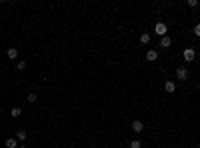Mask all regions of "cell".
Masks as SVG:
<instances>
[{
	"instance_id": "cell-1",
	"label": "cell",
	"mask_w": 200,
	"mask_h": 148,
	"mask_svg": "<svg viewBox=\"0 0 200 148\" xmlns=\"http://www.w3.org/2000/svg\"><path fill=\"white\" fill-rule=\"evenodd\" d=\"M154 32H156L158 36L162 38V36H166V32H168V26H166L164 22H158L156 26H154Z\"/></svg>"
},
{
	"instance_id": "cell-2",
	"label": "cell",
	"mask_w": 200,
	"mask_h": 148,
	"mask_svg": "<svg viewBox=\"0 0 200 148\" xmlns=\"http://www.w3.org/2000/svg\"><path fill=\"white\" fill-rule=\"evenodd\" d=\"M194 58H196V50H194V48H186V50H184V60H186V62H192Z\"/></svg>"
},
{
	"instance_id": "cell-3",
	"label": "cell",
	"mask_w": 200,
	"mask_h": 148,
	"mask_svg": "<svg viewBox=\"0 0 200 148\" xmlns=\"http://www.w3.org/2000/svg\"><path fill=\"white\" fill-rule=\"evenodd\" d=\"M176 78H178V80H188V70H186L184 66H180L176 70Z\"/></svg>"
},
{
	"instance_id": "cell-4",
	"label": "cell",
	"mask_w": 200,
	"mask_h": 148,
	"mask_svg": "<svg viewBox=\"0 0 200 148\" xmlns=\"http://www.w3.org/2000/svg\"><path fill=\"white\" fill-rule=\"evenodd\" d=\"M146 60H148V62H156V60H158V52L154 50V48H150V50L146 52Z\"/></svg>"
},
{
	"instance_id": "cell-5",
	"label": "cell",
	"mask_w": 200,
	"mask_h": 148,
	"mask_svg": "<svg viewBox=\"0 0 200 148\" xmlns=\"http://www.w3.org/2000/svg\"><path fill=\"white\" fill-rule=\"evenodd\" d=\"M164 90H166L168 94H174V90H176V84H174L172 80H166V82H164Z\"/></svg>"
},
{
	"instance_id": "cell-6",
	"label": "cell",
	"mask_w": 200,
	"mask_h": 148,
	"mask_svg": "<svg viewBox=\"0 0 200 148\" xmlns=\"http://www.w3.org/2000/svg\"><path fill=\"white\" fill-rule=\"evenodd\" d=\"M132 130H134L136 134H138V132H142V130H144L142 120H134V122H132Z\"/></svg>"
},
{
	"instance_id": "cell-7",
	"label": "cell",
	"mask_w": 200,
	"mask_h": 148,
	"mask_svg": "<svg viewBox=\"0 0 200 148\" xmlns=\"http://www.w3.org/2000/svg\"><path fill=\"white\" fill-rule=\"evenodd\" d=\"M26 136H28V134H26V130H18V132H16V136H14V138L18 140L20 144H22L24 140H26Z\"/></svg>"
},
{
	"instance_id": "cell-8",
	"label": "cell",
	"mask_w": 200,
	"mask_h": 148,
	"mask_svg": "<svg viewBox=\"0 0 200 148\" xmlns=\"http://www.w3.org/2000/svg\"><path fill=\"white\" fill-rule=\"evenodd\" d=\"M170 44H172V40L168 36H162L160 38V48H170Z\"/></svg>"
},
{
	"instance_id": "cell-9",
	"label": "cell",
	"mask_w": 200,
	"mask_h": 148,
	"mask_svg": "<svg viewBox=\"0 0 200 148\" xmlns=\"http://www.w3.org/2000/svg\"><path fill=\"white\" fill-rule=\"evenodd\" d=\"M4 144H6V148H18V144H20V142H18L16 138H8Z\"/></svg>"
},
{
	"instance_id": "cell-10",
	"label": "cell",
	"mask_w": 200,
	"mask_h": 148,
	"mask_svg": "<svg viewBox=\"0 0 200 148\" xmlns=\"http://www.w3.org/2000/svg\"><path fill=\"white\" fill-rule=\"evenodd\" d=\"M6 54H8L10 60H14V58H18V48H8V52H6Z\"/></svg>"
},
{
	"instance_id": "cell-11",
	"label": "cell",
	"mask_w": 200,
	"mask_h": 148,
	"mask_svg": "<svg viewBox=\"0 0 200 148\" xmlns=\"http://www.w3.org/2000/svg\"><path fill=\"white\" fill-rule=\"evenodd\" d=\"M20 114H22V108H20V106H14V108L10 110V116H12V118H18Z\"/></svg>"
},
{
	"instance_id": "cell-12",
	"label": "cell",
	"mask_w": 200,
	"mask_h": 148,
	"mask_svg": "<svg viewBox=\"0 0 200 148\" xmlns=\"http://www.w3.org/2000/svg\"><path fill=\"white\" fill-rule=\"evenodd\" d=\"M140 42H142V44H148V42H150V34H148V32H142V34H140Z\"/></svg>"
},
{
	"instance_id": "cell-13",
	"label": "cell",
	"mask_w": 200,
	"mask_h": 148,
	"mask_svg": "<svg viewBox=\"0 0 200 148\" xmlns=\"http://www.w3.org/2000/svg\"><path fill=\"white\" fill-rule=\"evenodd\" d=\"M128 146H130V148H140V146H142V142H140V140H132Z\"/></svg>"
},
{
	"instance_id": "cell-14",
	"label": "cell",
	"mask_w": 200,
	"mask_h": 148,
	"mask_svg": "<svg viewBox=\"0 0 200 148\" xmlns=\"http://www.w3.org/2000/svg\"><path fill=\"white\" fill-rule=\"evenodd\" d=\"M24 68H26V62H24V60H20V62L16 64V70H24Z\"/></svg>"
},
{
	"instance_id": "cell-15",
	"label": "cell",
	"mask_w": 200,
	"mask_h": 148,
	"mask_svg": "<svg viewBox=\"0 0 200 148\" xmlns=\"http://www.w3.org/2000/svg\"><path fill=\"white\" fill-rule=\"evenodd\" d=\"M188 6L190 8H198V0H188Z\"/></svg>"
},
{
	"instance_id": "cell-16",
	"label": "cell",
	"mask_w": 200,
	"mask_h": 148,
	"mask_svg": "<svg viewBox=\"0 0 200 148\" xmlns=\"http://www.w3.org/2000/svg\"><path fill=\"white\" fill-rule=\"evenodd\" d=\"M36 98H38V96L34 94V92H30V94H28V102H36Z\"/></svg>"
},
{
	"instance_id": "cell-17",
	"label": "cell",
	"mask_w": 200,
	"mask_h": 148,
	"mask_svg": "<svg viewBox=\"0 0 200 148\" xmlns=\"http://www.w3.org/2000/svg\"><path fill=\"white\" fill-rule=\"evenodd\" d=\"M194 34H196V36H200V24H196V26H194Z\"/></svg>"
},
{
	"instance_id": "cell-18",
	"label": "cell",
	"mask_w": 200,
	"mask_h": 148,
	"mask_svg": "<svg viewBox=\"0 0 200 148\" xmlns=\"http://www.w3.org/2000/svg\"><path fill=\"white\" fill-rule=\"evenodd\" d=\"M18 148H26V144H18Z\"/></svg>"
}]
</instances>
